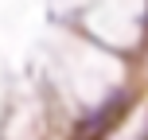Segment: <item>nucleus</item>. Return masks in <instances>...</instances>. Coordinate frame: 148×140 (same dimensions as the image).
Segmentation results:
<instances>
[{"label": "nucleus", "instance_id": "1", "mask_svg": "<svg viewBox=\"0 0 148 140\" xmlns=\"http://www.w3.org/2000/svg\"><path fill=\"white\" fill-rule=\"evenodd\" d=\"M133 101H136L133 89H109L101 101H94L78 121H74L70 140H109L121 125H125V117H129V109H133Z\"/></svg>", "mask_w": 148, "mask_h": 140}]
</instances>
